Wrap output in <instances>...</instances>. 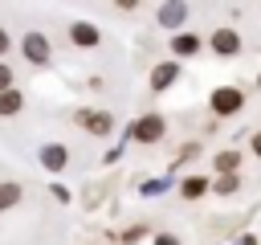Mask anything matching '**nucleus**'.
<instances>
[{
	"mask_svg": "<svg viewBox=\"0 0 261 245\" xmlns=\"http://www.w3.org/2000/svg\"><path fill=\"white\" fill-rule=\"evenodd\" d=\"M184 16H188V4H163V8H159V24H163V29L184 24Z\"/></svg>",
	"mask_w": 261,
	"mask_h": 245,
	"instance_id": "0eeeda50",
	"label": "nucleus"
},
{
	"mask_svg": "<svg viewBox=\"0 0 261 245\" xmlns=\"http://www.w3.org/2000/svg\"><path fill=\"white\" fill-rule=\"evenodd\" d=\"M69 37H73V45H86V49H90V45H98V29H94V24H86V20H77V24L69 29Z\"/></svg>",
	"mask_w": 261,
	"mask_h": 245,
	"instance_id": "1a4fd4ad",
	"label": "nucleus"
},
{
	"mask_svg": "<svg viewBox=\"0 0 261 245\" xmlns=\"http://www.w3.org/2000/svg\"><path fill=\"white\" fill-rule=\"evenodd\" d=\"M204 188H208V180H204V176H188V180H184V196H188V200L204 196Z\"/></svg>",
	"mask_w": 261,
	"mask_h": 245,
	"instance_id": "f8f14e48",
	"label": "nucleus"
},
{
	"mask_svg": "<svg viewBox=\"0 0 261 245\" xmlns=\"http://www.w3.org/2000/svg\"><path fill=\"white\" fill-rule=\"evenodd\" d=\"M155 245H179V241H175V237H167V233H163V237H155Z\"/></svg>",
	"mask_w": 261,
	"mask_h": 245,
	"instance_id": "a211bd4d",
	"label": "nucleus"
},
{
	"mask_svg": "<svg viewBox=\"0 0 261 245\" xmlns=\"http://www.w3.org/2000/svg\"><path fill=\"white\" fill-rule=\"evenodd\" d=\"M237 188V176H220V184H216V192H232Z\"/></svg>",
	"mask_w": 261,
	"mask_h": 245,
	"instance_id": "f3484780",
	"label": "nucleus"
},
{
	"mask_svg": "<svg viewBox=\"0 0 261 245\" xmlns=\"http://www.w3.org/2000/svg\"><path fill=\"white\" fill-rule=\"evenodd\" d=\"M163 118L159 114H147V118H139L135 127H130V139H139V143H155V139H163Z\"/></svg>",
	"mask_w": 261,
	"mask_h": 245,
	"instance_id": "f03ea898",
	"label": "nucleus"
},
{
	"mask_svg": "<svg viewBox=\"0 0 261 245\" xmlns=\"http://www.w3.org/2000/svg\"><path fill=\"white\" fill-rule=\"evenodd\" d=\"M241 106H245V94H241L237 86H220V90L212 94V110H216V114H237Z\"/></svg>",
	"mask_w": 261,
	"mask_h": 245,
	"instance_id": "f257e3e1",
	"label": "nucleus"
},
{
	"mask_svg": "<svg viewBox=\"0 0 261 245\" xmlns=\"http://www.w3.org/2000/svg\"><path fill=\"white\" fill-rule=\"evenodd\" d=\"M4 90H12V69L0 61V94H4Z\"/></svg>",
	"mask_w": 261,
	"mask_h": 245,
	"instance_id": "2eb2a0df",
	"label": "nucleus"
},
{
	"mask_svg": "<svg viewBox=\"0 0 261 245\" xmlns=\"http://www.w3.org/2000/svg\"><path fill=\"white\" fill-rule=\"evenodd\" d=\"M41 163H45L49 172H65V163H69V147H61V143H45V147H41Z\"/></svg>",
	"mask_w": 261,
	"mask_h": 245,
	"instance_id": "20e7f679",
	"label": "nucleus"
},
{
	"mask_svg": "<svg viewBox=\"0 0 261 245\" xmlns=\"http://www.w3.org/2000/svg\"><path fill=\"white\" fill-rule=\"evenodd\" d=\"M20 106H24L20 90H4V94H0V114H16Z\"/></svg>",
	"mask_w": 261,
	"mask_h": 245,
	"instance_id": "9b49d317",
	"label": "nucleus"
},
{
	"mask_svg": "<svg viewBox=\"0 0 261 245\" xmlns=\"http://www.w3.org/2000/svg\"><path fill=\"white\" fill-rule=\"evenodd\" d=\"M253 151H257V155H261V135H253Z\"/></svg>",
	"mask_w": 261,
	"mask_h": 245,
	"instance_id": "aec40b11",
	"label": "nucleus"
},
{
	"mask_svg": "<svg viewBox=\"0 0 261 245\" xmlns=\"http://www.w3.org/2000/svg\"><path fill=\"white\" fill-rule=\"evenodd\" d=\"M175 74H179V69H175V61H167V65H159V69L151 74V86H155V90H163V86H171V82H175Z\"/></svg>",
	"mask_w": 261,
	"mask_h": 245,
	"instance_id": "9d476101",
	"label": "nucleus"
},
{
	"mask_svg": "<svg viewBox=\"0 0 261 245\" xmlns=\"http://www.w3.org/2000/svg\"><path fill=\"white\" fill-rule=\"evenodd\" d=\"M20 49H24V57H29V61H49V41H45L41 33H29Z\"/></svg>",
	"mask_w": 261,
	"mask_h": 245,
	"instance_id": "39448f33",
	"label": "nucleus"
},
{
	"mask_svg": "<svg viewBox=\"0 0 261 245\" xmlns=\"http://www.w3.org/2000/svg\"><path fill=\"white\" fill-rule=\"evenodd\" d=\"M16 200H20V184H12V180L0 184V208H12Z\"/></svg>",
	"mask_w": 261,
	"mask_h": 245,
	"instance_id": "ddd939ff",
	"label": "nucleus"
},
{
	"mask_svg": "<svg viewBox=\"0 0 261 245\" xmlns=\"http://www.w3.org/2000/svg\"><path fill=\"white\" fill-rule=\"evenodd\" d=\"M4 49H8V33L0 29V57H4Z\"/></svg>",
	"mask_w": 261,
	"mask_h": 245,
	"instance_id": "6ab92c4d",
	"label": "nucleus"
},
{
	"mask_svg": "<svg viewBox=\"0 0 261 245\" xmlns=\"http://www.w3.org/2000/svg\"><path fill=\"white\" fill-rule=\"evenodd\" d=\"M163 188H167V180H151V184H147V188H143V196H159V192H163Z\"/></svg>",
	"mask_w": 261,
	"mask_h": 245,
	"instance_id": "dca6fc26",
	"label": "nucleus"
},
{
	"mask_svg": "<svg viewBox=\"0 0 261 245\" xmlns=\"http://www.w3.org/2000/svg\"><path fill=\"white\" fill-rule=\"evenodd\" d=\"M77 122H82L90 135H106V131L114 127V118H110L106 110H77Z\"/></svg>",
	"mask_w": 261,
	"mask_h": 245,
	"instance_id": "7ed1b4c3",
	"label": "nucleus"
},
{
	"mask_svg": "<svg viewBox=\"0 0 261 245\" xmlns=\"http://www.w3.org/2000/svg\"><path fill=\"white\" fill-rule=\"evenodd\" d=\"M212 49H216L220 57H228V53H237V49H241V37H237L232 29H216V37H212Z\"/></svg>",
	"mask_w": 261,
	"mask_h": 245,
	"instance_id": "423d86ee",
	"label": "nucleus"
},
{
	"mask_svg": "<svg viewBox=\"0 0 261 245\" xmlns=\"http://www.w3.org/2000/svg\"><path fill=\"white\" fill-rule=\"evenodd\" d=\"M237 159H241L237 151H220V155H216V167H220L224 176H232V172H237Z\"/></svg>",
	"mask_w": 261,
	"mask_h": 245,
	"instance_id": "4468645a",
	"label": "nucleus"
},
{
	"mask_svg": "<svg viewBox=\"0 0 261 245\" xmlns=\"http://www.w3.org/2000/svg\"><path fill=\"white\" fill-rule=\"evenodd\" d=\"M171 53H175V57H192V53H200V37H196V33H179V37L171 41Z\"/></svg>",
	"mask_w": 261,
	"mask_h": 245,
	"instance_id": "6e6552de",
	"label": "nucleus"
}]
</instances>
